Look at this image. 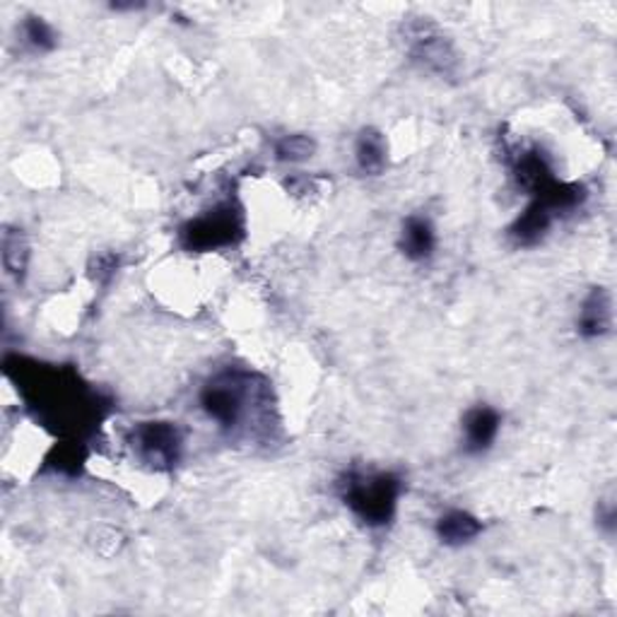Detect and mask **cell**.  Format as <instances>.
Wrapping results in <instances>:
<instances>
[{
    "instance_id": "6da1fadb",
    "label": "cell",
    "mask_w": 617,
    "mask_h": 617,
    "mask_svg": "<svg viewBox=\"0 0 617 617\" xmlns=\"http://www.w3.org/2000/svg\"><path fill=\"white\" fill-rule=\"evenodd\" d=\"M268 406V384L246 370L218 372L200 388V408L224 432H242L252 412Z\"/></svg>"
},
{
    "instance_id": "7a4b0ae2",
    "label": "cell",
    "mask_w": 617,
    "mask_h": 617,
    "mask_svg": "<svg viewBox=\"0 0 617 617\" xmlns=\"http://www.w3.org/2000/svg\"><path fill=\"white\" fill-rule=\"evenodd\" d=\"M403 482L388 470H350L340 480V500L362 524L388 526L396 516Z\"/></svg>"
},
{
    "instance_id": "3957f363",
    "label": "cell",
    "mask_w": 617,
    "mask_h": 617,
    "mask_svg": "<svg viewBox=\"0 0 617 617\" xmlns=\"http://www.w3.org/2000/svg\"><path fill=\"white\" fill-rule=\"evenodd\" d=\"M128 444L140 463L152 470H172L184 454V434L176 422H138L128 432Z\"/></svg>"
},
{
    "instance_id": "277c9868",
    "label": "cell",
    "mask_w": 617,
    "mask_h": 617,
    "mask_svg": "<svg viewBox=\"0 0 617 617\" xmlns=\"http://www.w3.org/2000/svg\"><path fill=\"white\" fill-rule=\"evenodd\" d=\"M408 54L418 66L439 78H454L458 73V54L430 20L410 22L406 27Z\"/></svg>"
},
{
    "instance_id": "5b68a950",
    "label": "cell",
    "mask_w": 617,
    "mask_h": 617,
    "mask_svg": "<svg viewBox=\"0 0 617 617\" xmlns=\"http://www.w3.org/2000/svg\"><path fill=\"white\" fill-rule=\"evenodd\" d=\"M242 216L232 206H218L191 220L182 230V242L191 252H210V248L230 246L242 234Z\"/></svg>"
},
{
    "instance_id": "8992f818",
    "label": "cell",
    "mask_w": 617,
    "mask_h": 617,
    "mask_svg": "<svg viewBox=\"0 0 617 617\" xmlns=\"http://www.w3.org/2000/svg\"><path fill=\"white\" fill-rule=\"evenodd\" d=\"M502 430V415L492 406H476L466 412L463 418L461 432H463V451L468 456H482L488 454L492 444L497 442Z\"/></svg>"
},
{
    "instance_id": "52a82bcc",
    "label": "cell",
    "mask_w": 617,
    "mask_h": 617,
    "mask_svg": "<svg viewBox=\"0 0 617 617\" xmlns=\"http://www.w3.org/2000/svg\"><path fill=\"white\" fill-rule=\"evenodd\" d=\"M613 328V300L605 288H593L581 302L577 330L584 340H601Z\"/></svg>"
},
{
    "instance_id": "ba28073f",
    "label": "cell",
    "mask_w": 617,
    "mask_h": 617,
    "mask_svg": "<svg viewBox=\"0 0 617 617\" xmlns=\"http://www.w3.org/2000/svg\"><path fill=\"white\" fill-rule=\"evenodd\" d=\"M400 252L415 264H424L436 252V230L430 218L410 216L400 228Z\"/></svg>"
},
{
    "instance_id": "9c48e42d",
    "label": "cell",
    "mask_w": 617,
    "mask_h": 617,
    "mask_svg": "<svg viewBox=\"0 0 617 617\" xmlns=\"http://www.w3.org/2000/svg\"><path fill=\"white\" fill-rule=\"evenodd\" d=\"M434 533L439 543L449 545V548H461V545H468L480 536L482 521L470 512H463V509H451L436 519Z\"/></svg>"
},
{
    "instance_id": "30bf717a",
    "label": "cell",
    "mask_w": 617,
    "mask_h": 617,
    "mask_svg": "<svg viewBox=\"0 0 617 617\" xmlns=\"http://www.w3.org/2000/svg\"><path fill=\"white\" fill-rule=\"evenodd\" d=\"M555 220L557 218L552 212L545 208L540 200L533 198V203L526 208V212H521V218L512 224L509 236H512V242L516 246H536L548 236Z\"/></svg>"
},
{
    "instance_id": "8fae6325",
    "label": "cell",
    "mask_w": 617,
    "mask_h": 617,
    "mask_svg": "<svg viewBox=\"0 0 617 617\" xmlns=\"http://www.w3.org/2000/svg\"><path fill=\"white\" fill-rule=\"evenodd\" d=\"M354 164L364 176H382L388 164V145L382 130L362 128L354 140Z\"/></svg>"
},
{
    "instance_id": "7c38bea8",
    "label": "cell",
    "mask_w": 617,
    "mask_h": 617,
    "mask_svg": "<svg viewBox=\"0 0 617 617\" xmlns=\"http://www.w3.org/2000/svg\"><path fill=\"white\" fill-rule=\"evenodd\" d=\"M0 248H3V266L8 270V276L20 280L22 276H25L27 260H30V244H27L25 232L15 230V228H5Z\"/></svg>"
},
{
    "instance_id": "4fadbf2b",
    "label": "cell",
    "mask_w": 617,
    "mask_h": 617,
    "mask_svg": "<svg viewBox=\"0 0 617 617\" xmlns=\"http://www.w3.org/2000/svg\"><path fill=\"white\" fill-rule=\"evenodd\" d=\"M276 160L284 162V164H300L312 160L316 154V140L306 133H290L282 136L276 142Z\"/></svg>"
},
{
    "instance_id": "5bb4252c",
    "label": "cell",
    "mask_w": 617,
    "mask_h": 617,
    "mask_svg": "<svg viewBox=\"0 0 617 617\" xmlns=\"http://www.w3.org/2000/svg\"><path fill=\"white\" fill-rule=\"evenodd\" d=\"M22 39H25L30 49L39 54L54 51L58 46V34L54 25L39 15H30L25 22H22Z\"/></svg>"
}]
</instances>
